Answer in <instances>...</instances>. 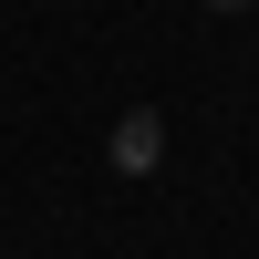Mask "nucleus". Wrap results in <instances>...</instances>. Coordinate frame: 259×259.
Listing matches in <instances>:
<instances>
[{"mask_svg": "<svg viewBox=\"0 0 259 259\" xmlns=\"http://www.w3.org/2000/svg\"><path fill=\"white\" fill-rule=\"evenodd\" d=\"M156 156H166V124H156V114H145V104H135V114L114 124V166H124V177H145V166H156Z\"/></svg>", "mask_w": 259, "mask_h": 259, "instance_id": "1", "label": "nucleus"}, {"mask_svg": "<svg viewBox=\"0 0 259 259\" xmlns=\"http://www.w3.org/2000/svg\"><path fill=\"white\" fill-rule=\"evenodd\" d=\"M197 11H259V0H197Z\"/></svg>", "mask_w": 259, "mask_h": 259, "instance_id": "2", "label": "nucleus"}]
</instances>
